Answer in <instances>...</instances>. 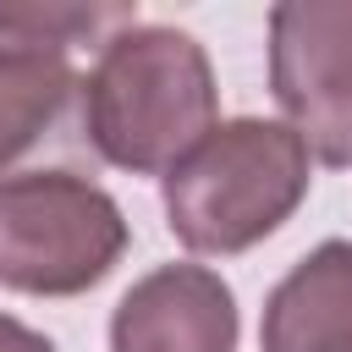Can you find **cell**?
I'll use <instances>...</instances> for the list:
<instances>
[{"label": "cell", "mask_w": 352, "mask_h": 352, "mask_svg": "<svg viewBox=\"0 0 352 352\" xmlns=\"http://www.w3.org/2000/svg\"><path fill=\"white\" fill-rule=\"evenodd\" d=\"M236 297L209 264H160L110 314V352H236Z\"/></svg>", "instance_id": "8992f818"}, {"label": "cell", "mask_w": 352, "mask_h": 352, "mask_svg": "<svg viewBox=\"0 0 352 352\" xmlns=\"http://www.w3.org/2000/svg\"><path fill=\"white\" fill-rule=\"evenodd\" d=\"M138 11L121 0H0V182L50 143L82 94L72 50L110 44Z\"/></svg>", "instance_id": "277c9868"}, {"label": "cell", "mask_w": 352, "mask_h": 352, "mask_svg": "<svg viewBox=\"0 0 352 352\" xmlns=\"http://www.w3.org/2000/svg\"><path fill=\"white\" fill-rule=\"evenodd\" d=\"M270 94L319 165H352V0L270 11Z\"/></svg>", "instance_id": "5b68a950"}, {"label": "cell", "mask_w": 352, "mask_h": 352, "mask_svg": "<svg viewBox=\"0 0 352 352\" xmlns=\"http://www.w3.org/2000/svg\"><path fill=\"white\" fill-rule=\"evenodd\" d=\"M314 154L286 121H214L165 170V220L182 248L226 258L275 236L308 198Z\"/></svg>", "instance_id": "7a4b0ae2"}, {"label": "cell", "mask_w": 352, "mask_h": 352, "mask_svg": "<svg viewBox=\"0 0 352 352\" xmlns=\"http://www.w3.org/2000/svg\"><path fill=\"white\" fill-rule=\"evenodd\" d=\"M77 104L94 154L132 176H165L220 121L204 44L165 22L121 28L88 66Z\"/></svg>", "instance_id": "6da1fadb"}, {"label": "cell", "mask_w": 352, "mask_h": 352, "mask_svg": "<svg viewBox=\"0 0 352 352\" xmlns=\"http://www.w3.org/2000/svg\"><path fill=\"white\" fill-rule=\"evenodd\" d=\"M258 352H352V242L302 253L264 297Z\"/></svg>", "instance_id": "52a82bcc"}, {"label": "cell", "mask_w": 352, "mask_h": 352, "mask_svg": "<svg viewBox=\"0 0 352 352\" xmlns=\"http://www.w3.org/2000/svg\"><path fill=\"white\" fill-rule=\"evenodd\" d=\"M121 204L77 170H16L0 182V286L22 297L94 292L126 253Z\"/></svg>", "instance_id": "3957f363"}, {"label": "cell", "mask_w": 352, "mask_h": 352, "mask_svg": "<svg viewBox=\"0 0 352 352\" xmlns=\"http://www.w3.org/2000/svg\"><path fill=\"white\" fill-rule=\"evenodd\" d=\"M0 352H55V341H50V336H38L33 324H22V319L0 314Z\"/></svg>", "instance_id": "ba28073f"}]
</instances>
